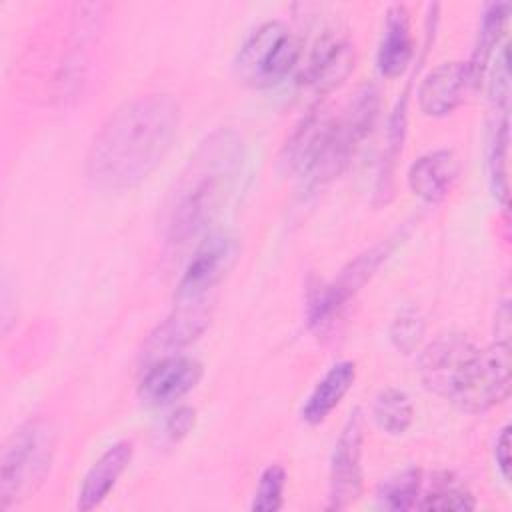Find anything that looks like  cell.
<instances>
[{
  "label": "cell",
  "instance_id": "1",
  "mask_svg": "<svg viewBox=\"0 0 512 512\" xmlns=\"http://www.w3.org/2000/svg\"><path fill=\"white\" fill-rule=\"evenodd\" d=\"M180 126L170 94L134 96L120 104L94 134L84 174L96 188L128 190L146 180L168 154Z\"/></svg>",
  "mask_w": 512,
  "mask_h": 512
},
{
  "label": "cell",
  "instance_id": "2",
  "mask_svg": "<svg viewBox=\"0 0 512 512\" xmlns=\"http://www.w3.org/2000/svg\"><path fill=\"white\" fill-rule=\"evenodd\" d=\"M244 160V140L232 128H218L198 144L164 204L168 244H186L220 214L242 176Z\"/></svg>",
  "mask_w": 512,
  "mask_h": 512
},
{
  "label": "cell",
  "instance_id": "3",
  "mask_svg": "<svg viewBox=\"0 0 512 512\" xmlns=\"http://www.w3.org/2000/svg\"><path fill=\"white\" fill-rule=\"evenodd\" d=\"M380 114V92L374 84L360 86L338 116H332L324 144L302 178L310 188L336 178L372 132Z\"/></svg>",
  "mask_w": 512,
  "mask_h": 512
},
{
  "label": "cell",
  "instance_id": "4",
  "mask_svg": "<svg viewBox=\"0 0 512 512\" xmlns=\"http://www.w3.org/2000/svg\"><path fill=\"white\" fill-rule=\"evenodd\" d=\"M54 454V432L46 422L20 426L4 444L0 460V508L28 498L48 474Z\"/></svg>",
  "mask_w": 512,
  "mask_h": 512
},
{
  "label": "cell",
  "instance_id": "5",
  "mask_svg": "<svg viewBox=\"0 0 512 512\" xmlns=\"http://www.w3.org/2000/svg\"><path fill=\"white\" fill-rule=\"evenodd\" d=\"M302 58V40L280 20L258 26L240 46L234 72L252 88H268L284 80Z\"/></svg>",
  "mask_w": 512,
  "mask_h": 512
},
{
  "label": "cell",
  "instance_id": "6",
  "mask_svg": "<svg viewBox=\"0 0 512 512\" xmlns=\"http://www.w3.org/2000/svg\"><path fill=\"white\" fill-rule=\"evenodd\" d=\"M510 390V348L496 342L488 348L474 346L462 362L446 400L464 412H484L508 396Z\"/></svg>",
  "mask_w": 512,
  "mask_h": 512
},
{
  "label": "cell",
  "instance_id": "7",
  "mask_svg": "<svg viewBox=\"0 0 512 512\" xmlns=\"http://www.w3.org/2000/svg\"><path fill=\"white\" fill-rule=\"evenodd\" d=\"M390 252L392 244L388 240L380 242L358 254L332 282L312 290L308 298V324L318 332L330 328L340 318L350 298H354V294L370 280Z\"/></svg>",
  "mask_w": 512,
  "mask_h": 512
},
{
  "label": "cell",
  "instance_id": "8",
  "mask_svg": "<svg viewBox=\"0 0 512 512\" xmlns=\"http://www.w3.org/2000/svg\"><path fill=\"white\" fill-rule=\"evenodd\" d=\"M490 128H488V172L494 196L506 204L508 198V144H510V70L508 46L504 44L494 60L490 78Z\"/></svg>",
  "mask_w": 512,
  "mask_h": 512
},
{
  "label": "cell",
  "instance_id": "9",
  "mask_svg": "<svg viewBox=\"0 0 512 512\" xmlns=\"http://www.w3.org/2000/svg\"><path fill=\"white\" fill-rule=\"evenodd\" d=\"M234 256V242L226 232L208 234L188 260L178 286L176 304H212Z\"/></svg>",
  "mask_w": 512,
  "mask_h": 512
},
{
  "label": "cell",
  "instance_id": "10",
  "mask_svg": "<svg viewBox=\"0 0 512 512\" xmlns=\"http://www.w3.org/2000/svg\"><path fill=\"white\" fill-rule=\"evenodd\" d=\"M362 412L356 408L350 412L342 432L334 444L330 460V490L328 508H346L358 500L362 492Z\"/></svg>",
  "mask_w": 512,
  "mask_h": 512
},
{
  "label": "cell",
  "instance_id": "11",
  "mask_svg": "<svg viewBox=\"0 0 512 512\" xmlns=\"http://www.w3.org/2000/svg\"><path fill=\"white\" fill-rule=\"evenodd\" d=\"M202 378V364L184 354H166L152 360L138 384L140 398L150 406H166L188 394Z\"/></svg>",
  "mask_w": 512,
  "mask_h": 512
},
{
  "label": "cell",
  "instance_id": "12",
  "mask_svg": "<svg viewBox=\"0 0 512 512\" xmlns=\"http://www.w3.org/2000/svg\"><path fill=\"white\" fill-rule=\"evenodd\" d=\"M352 68L354 46L348 36L338 30H326L302 64L298 80L314 92L324 94L342 84Z\"/></svg>",
  "mask_w": 512,
  "mask_h": 512
},
{
  "label": "cell",
  "instance_id": "13",
  "mask_svg": "<svg viewBox=\"0 0 512 512\" xmlns=\"http://www.w3.org/2000/svg\"><path fill=\"white\" fill-rule=\"evenodd\" d=\"M472 86L466 62L450 60L438 64L426 74L418 90V104L426 116H446L464 98L466 88Z\"/></svg>",
  "mask_w": 512,
  "mask_h": 512
},
{
  "label": "cell",
  "instance_id": "14",
  "mask_svg": "<svg viewBox=\"0 0 512 512\" xmlns=\"http://www.w3.org/2000/svg\"><path fill=\"white\" fill-rule=\"evenodd\" d=\"M414 54V38L410 28V14L406 6L394 4L386 10L382 36L376 52V66L384 78L402 76Z\"/></svg>",
  "mask_w": 512,
  "mask_h": 512
},
{
  "label": "cell",
  "instance_id": "15",
  "mask_svg": "<svg viewBox=\"0 0 512 512\" xmlns=\"http://www.w3.org/2000/svg\"><path fill=\"white\" fill-rule=\"evenodd\" d=\"M460 174V160L454 150L440 148L422 154L408 168V186L410 190L426 200H442L454 186Z\"/></svg>",
  "mask_w": 512,
  "mask_h": 512
},
{
  "label": "cell",
  "instance_id": "16",
  "mask_svg": "<svg viewBox=\"0 0 512 512\" xmlns=\"http://www.w3.org/2000/svg\"><path fill=\"white\" fill-rule=\"evenodd\" d=\"M132 460V442L120 440L112 444L86 472L82 486L78 490V510H92L106 500V496L116 486L118 478Z\"/></svg>",
  "mask_w": 512,
  "mask_h": 512
},
{
  "label": "cell",
  "instance_id": "17",
  "mask_svg": "<svg viewBox=\"0 0 512 512\" xmlns=\"http://www.w3.org/2000/svg\"><path fill=\"white\" fill-rule=\"evenodd\" d=\"M356 380V364L350 360L336 362L328 368V372L316 382L314 390L306 398L302 406V418L308 424L324 422L332 410L342 402L346 392L352 388Z\"/></svg>",
  "mask_w": 512,
  "mask_h": 512
},
{
  "label": "cell",
  "instance_id": "18",
  "mask_svg": "<svg viewBox=\"0 0 512 512\" xmlns=\"http://www.w3.org/2000/svg\"><path fill=\"white\" fill-rule=\"evenodd\" d=\"M506 18H508V4L506 2L488 4L484 8L482 20H480V30H478V40H476V46L472 50L470 60L466 62L472 86H476L482 80V76L488 68V62L492 58V50L498 46L500 34H502L504 24H506Z\"/></svg>",
  "mask_w": 512,
  "mask_h": 512
},
{
  "label": "cell",
  "instance_id": "19",
  "mask_svg": "<svg viewBox=\"0 0 512 512\" xmlns=\"http://www.w3.org/2000/svg\"><path fill=\"white\" fill-rule=\"evenodd\" d=\"M372 416L378 428L386 434H404L414 418V406L406 392L398 388H386L374 398Z\"/></svg>",
  "mask_w": 512,
  "mask_h": 512
},
{
  "label": "cell",
  "instance_id": "20",
  "mask_svg": "<svg viewBox=\"0 0 512 512\" xmlns=\"http://www.w3.org/2000/svg\"><path fill=\"white\" fill-rule=\"evenodd\" d=\"M422 490V474L418 468H406L386 478L378 492V504L386 510H412L418 508Z\"/></svg>",
  "mask_w": 512,
  "mask_h": 512
},
{
  "label": "cell",
  "instance_id": "21",
  "mask_svg": "<svg viewBox=\"0 0 512 512\" xmlns=\"http://www.w3.org/2000/svg\"><path fill=\"white\" fill-rule=\"evenodd\" d=\"M418 508L422 510H472L476 500L470 490L454 480L450 474L438 478L426 496H420Z\"/></svg>",
  "mask_w": 512,
  "mask_h": 512
},
{
  "label": "cell",
  "instance_id": "22",
  "mask_svg": "<svg viewBox=\"0 0 512 512\" xmlns=\"http://www.w3.org/2000/svg\"><path fill=\"white\" fill-rule=\"evenodd\" d=\"M284 486H286L284 468L278 464L268 466L258 478L254 498H252V510H258V512L280 510L284 502Z\"/></svg>",
  "mask_w": 512,
  "mask_h": 512
},
{
  "label": "cell",
  "instance_id": "23",
  "mask_svg": "<svg viewBox=\"0 0 512 512\" xmlns=\"http://www.w3.org/2000/svg\"><path fill=\"white\" fill-rule=\"evenodd\" d=\"M424 336V320L416 310L402 312L390 328V338L394 346L402 352H412Z\"/></svg>",
  "mask_w": 512,
  "mask_h": 512
},
{
  "label": "cell",
  "instance_id": "24",
  "mask_svg": "<svg viewBox=\"0 0 512 512\" xmlns=\"http://www.w3.org/2000/svg\"><path fill=\"white\" fill-rule=\"evenodd\" d=\"M196 420V412L190 406H180L176 408L166 420H164V436L172 442H178L180 438H184Z\"/></svg>",
  "mask_w": 512,
  "mask_h": 512
},
{
  "label": "cell",
  "instance_id": "25",
  "mask_svg": "<svg viewBox=\"0 0 512 512\" xmlns=\"http://www.w3.org/2000/svg\"><path fill=\"white\" fill-rule=\"evenodd\" d=\"M494 460L504 480H510V426H504L494 444Z\"/></svg>",
  "mask_w": 512,
  "mask_h": 512
}]
</instances>
